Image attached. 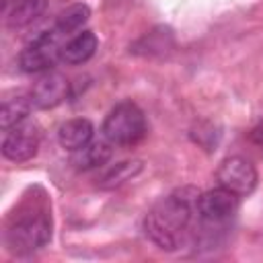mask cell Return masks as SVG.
<instances>
[{
  "mask_svg": "<svg viewBox=\"0 0 263 263\" xmlns=\"http://www.w3.org/2000/svg\"><path fill=\"white\" fill-rule=\"evenodd\" d=\"M199 193L193 189H181L162 201H158L144 218L146 236L162 251H175L181 234L191 222Z\"/></svg>",
  "mask_w": 263,
  "mask_h": 263,
  "instance_id": "6da1fadb",
  "label": "cell"
},
{
  "mask_svg": "<svg viewBox=\"0 0 263 263\" xmlns=\"http://www.w3.org/2000/svg\"><path fill=\"white\" fill-rule=\"evenodd\" d=\"M146 132V117L142 109L132 101L115 105L103 121V136L113 146H134L144 140Z\"/></svg>",
  "mask_w": 263,
  "mask_h": 263,
  "instance_id": "7a4b0ae2",
  "label": "cell"
},
{
  "mask_svg": "<svg viewBox=\"0 0 263 263\" xmlns=\"http://www.w3.org/2000/svg\"><path fill=\"white\" fill-rule=\"evenodd\" d=\"M51 238V218L45 212L21 214L6 230L8 247L16 253H33Z\"/></svg>",
  "mask_w": 263,
  "mask_h": 263,
  "instance_id": "3957f363",
  "label": "cell"
},
{
  "mask_svg": "<svg viewBox=\"0 0 263 263\" xmlns=\"http://www.w3.org/2000/svg\"><path fill=\"white\" fill-rule=\"evenodd\" d=\"M60 33L47 31L41 33L35 41H31L18 55V66L23 72L37 74V72H49L58 60H62V47L58 45Z\"/></svg>",
  "mask_w": 263,
  "mask_h": 263,
  "instance_id": "277c9868",
  "label": "cell"
},
{
  "mask_svg": "<svg viewBox=\"0 0 263 263\" xmlns=\"http://www.w3.org/2000/svg\"><path fill=\"white\" fill-rule=\"evenodd\" d=\"M216 179H218L220 187L242 197V195H249L255 191L259 175L251 160H247L242 156H228L220 162V166L216 171Z\"/></svg>",
  "mask_w": 263,
  "mask_h": 263,
  "instance_id": "5b68a950",
  "label": "cell"
},
{
  "mask_svg": "<svg viewBox=\"0 0 263 263\" xmlns=\"http://www.w3.org/2000/svg\"><path fill=\"white\" fill-rule=\"evenodd\" d=\"M236 210H238V195L224 187H216L199 193L195 203V212L208 224H224L236 214Z\"/></svg>",
  "mask_w": 263,
  "mask_h": 263,
  "instance_id": "8992f818",
  "label": "cell"
},
{
  "mask_svg": "<svg viewBox=\"0 0 263 263\" xmlns=\"http://www.w3.org/2000/svg\"><path fill=\"white\" fill-rule=\"evenodd\" d=\"M39 142H41L39 127L35 123L23 121L12 129H8L2 142V156L12 162H25L37 154Z\"/></svg>",
  "mask_w": 263,
  "mask_h": 263,
  "instance_id": "52a82bcc",
  "label": "cell"
},
{
  "mask_svg": "<svg viewBox=\"0 0 263 263\" xmlns=\"http://www.w3.org/2000/svg\"><path fill=\"white\" fill-rule=\"evenodd\" d=\"M68 90H70V84L66 76L49 70V72H43V76L35 80V84L31 86L29 99L37 109H53L66 101Z\"/></svg>",
  "mask_w": 263,
  "mask_h": 263,
  "instance_id": "ba28073f",
  "label": "cell"
},
{
  "mask_svg": "<svg viewBox=\"0 0 263 263\" xmlns=\"http://www.w3.org/2000/svg\"><path fill=\"white\" fill-rule=\"evenodd\" d=\"M92 134H95V127H92V123L88 119L74 117V119L64 121L58 127V142H60V146L64 150L76 152L82 146H86L88 142H92Z\"/></svg>",
  "mask_w": 263,
  "mask_h": 263,
  "instance_id": "9c48e42d",
  "label": "cell"
},
{
  "mask_svg": "<svg viewBox=\"0 0 263 263\" xmlns=\"http://www.w3.org/2000/svg\"><path fill=\"white\" fill-rule=\"evenodd\" d=\"M99 47V39L92 31H82L62 47V60L70 66L88 62Z\"/></svg>",
  "mask_w": 263,
  "mask_h": 263,
  "instance_id": "30bf717a",
  "label": "cell"
},
{
  "mask_svg": "<svg viewBox=\"0 0 263 263\" xmlns=\"http://www.w3.org/2000/svg\"><path fill=\"white\" fill-rule=\"evenodd\" d=\"M113 144L111 142H88L86 146H82L80 150L74 152L72 156V164L76 171H90L97 166H103L111 154H113Z\"/></svg>",
  "mask_w": 263,
  "mask_h": 263,
  "instance_id": "8fae6325",
  "label": "cell"
},
{
  "mask_svg": "<svg viewBox=\"0 0 263 263\" xmlns=\"http://www.w3.org/2000/svg\"><path fill=\"white\" fill-rule=\"evenodd\" d=\"M173 43H175L173 31L168 27H156L148 31L144 37H140L132 45V51L140 55H162L173 47Z\"/></svg>",
  "mask_w": 263,
  "mask_h": 263,
  "instance_id": "7c38bea8",
  "label": "cell"
},
{
  "mask_svg": "<svg viewBox=\"0 0 263 263\" xmlns=\"http://www.w3.org/2000/svg\"><path fill=\"white\" fill-rule=\"evenodd\" d=\"M142 168H144V164H142V160H138V158L121 160V162L113 164L111 168H107V171L99 177L97 187H99V189H105V191L117 189V187H121L123 183L132 181V179H134Z\"/></svg>",
  "mask_w": 263,
  "mask_h": 263,
  "instance_id": "4fadbf2b",
  "label": "cell"
},
{
  "mask_svg": "<svg viewBox=\"0 0 263 263\" xmlns=\"http://www.w3.org/2000/svg\"><path fill=\"white\" fill-rule=\"evenodd\" d=\"M45 6L47 0H18L8 14V25L12 29H23L33 21H37L43 14Z\"/></svg>",
  "mask_w": 263,
  "mask_h": 263,
  "instance_id": "5bb4252c",
  "label": "cell"
},
{
  "mask_svg": "<svg viewBox=\"0 0 263 263\" xmlns=\"http://www.w3.org/2000/svg\"><path fill=\"white\" fill-rule=\"evenodd\" d=\"M31 99H25V97H14V99H6L2 103V109H0V127L4 132L12 129L14 125L23 123L31 111Z\"/></svg>",
  "mask_w": 263,
  "mask_h": 263,
  "instance_id": "9a60e30c",
  "label": "cell"
},
{
  "mask_svg": "<svg viewBox=\"0 0 263 263\" xmlns=\"http://www.w3.org/2000/svg\"><path fill=\"white\" fill-rule=\"evenodd\" d=\"M88 16H90V10H88L86 4H74V6H70V8H66L58 14V21H55L53 29L60 35H68V33L80 29L88 21Z\"/></svg>",
  "mask_w": 263,
  "mask_h": 263,
  "instance_id": "2e32d148",
  "label": "cell"
},
{
  "mask_svg": "<svg viewBox=\"0 0 263 263\" xmlns=\"http://www.w3.org/2000/svg\"><path fill=\"white\" fill-rule=\"evenodd\" d=\"M251 140L263 146V121H261V123H259V125H257V127L251 132Z\"/></svg>",
  "mask_w": 263,
  "mask_h": 263,
  "instance_id": "e0dca14e",
  "label": "cell"
}]
</instances>
